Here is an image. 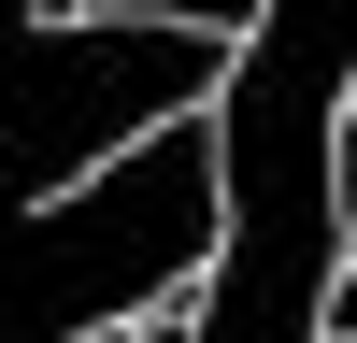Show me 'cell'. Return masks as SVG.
<instances>
[{
    "instance_id": "1",
    "label": "cell",
    "mask_w": 357,
    "mask_h": 343,
    "mask_svg": "<svg viewBox=\"0 0 357 343\" xmlns=\"http://www.w3.org/2000/svg\"><path fill=\"white\" fill-rule=\"evenodd\" d=\"M229 257V100L215 114H172L143 129L129 158H100L86 186L29 200V243H15V300L29 343H100L129 314H158L172 286Z\"/></svg>"
},
{
    "instance_id": "6",
    "label": "cell",
    "mask_w": 357,
    "mask_h": 343,
    "mask_svg": "<svg viewBox=\"0 0 357 343\" xmlns=\"http://www.w3.org/2000/svg\"><path fill=\"white\" fill-rule=\"evenodd\" d=\"M129 343H200V329H172V314H143V329H129Z\"/></svg>"
},
{
    "instance_id": "4",
    "label": "cell",
    "mask_w": 357,
    "mask_h": 343,
    "mask_svg": "<svg viewBox=\"0 0 357 343\" xmlns=\"http://www.w3.org/2000/svg\"><path fill=\"white\" fill-rule=\"evenodd\" d=\"M329 329H357V257H343V286H329Z\"/></svg>"
},
{
    "instance_id": "2",
    "label": "cell",
    "mask_w": 357,
    "mask_h": 343,
    "mask_svg": "<svg viewBox=\"0 0 357 343\" xmlns=\"http://www.w3.org/2000/svg\"><path fill=\"white\" fill-rule=\"evenodd\" d=\"M229 72H243V43L200 15H129V0H29L15 29V186L57 200L86 186L100 158H129L143 129H172V114H215Z\"/></svg>"
},
{
    "instance_id": "5",
    "label": "cell",
    "mask_w": 357,
    "mask_h": 343,
    "mask_svg": "<svg viewBox=\"0 0 357 343\" xmlns=\"http://www.w3.org/2000/svg\"><path fill=\"white\" fill-rule=\"evenodd\" d=\"M343 229H357V114H343Z\"/></svg>"
},
{
    "instance_id": "7",
    "label": "cell",
    "mask_w": 357,
    "mask_h": 343,
    "mask_svg": "<svg viewBox=\"0 0 357 343\" xmlns=\"http://www.w3.org/2000/svg\"><path fill=\"white\" fill-rule=\"evenodd\" d=\"M329 343H357V329H329Z\"/></svg>"
},
{
    "instance_id": "3",
    "label": "cell",
    "mask_w": 357,
    "mask_h": 343,
    "mask_svg": "<svg viewBox=\"0 0 357 343\" xmlns=\"http://www.w3.org/2000/svg\"><path fill=\"white\" fill-rule=\"evenodd\" d=\"M129 15H200V29H229V43H257V15H272V0H129Z\"/></svg>"
}]
</instances>
